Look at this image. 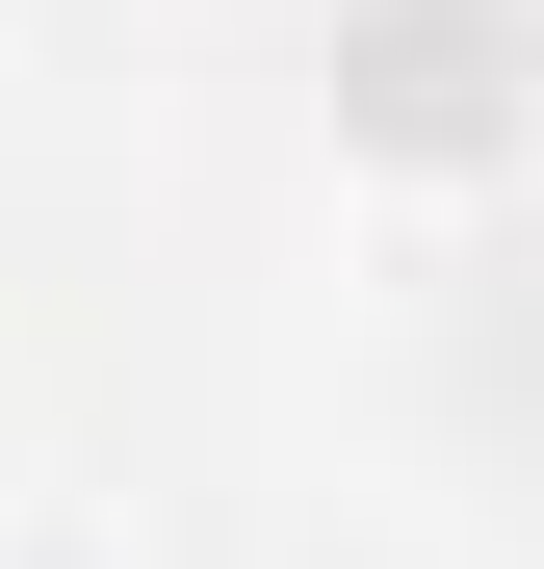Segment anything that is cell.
<instances>
[{
  "instance_id": "obj_1",
  "label": "cell",
  "mask_w": 544,
  "mask_h": 569,
  "mask_svg": "<svg viewBox=\"0 0 544 569\" xmlns=\"http://www.w3.org/2000/svg\"><path fill=\"white\" fill-rule=\"evenodd\" d=\"M337 156L389 181V208L518 181L544 156V27H518V0H363V27H337Z\"/></svg>"
},
{
  "instance_id": "obj_2",
  "label": "cell",
  "mask_w": 544,
  "mask_h": 569,
  "mask_svg": "<svg viewBox=\"0 0 544 569\" xmlns=\"http://www.w3.org/2000/svg\"><path fill=\"white\" fill-rule=\"evenodd\" d=\"M0 569H156V543L78 492V466H0Z\"/></svg>"
}]
</instances>
